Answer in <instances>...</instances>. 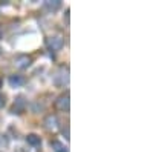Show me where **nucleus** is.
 I'll return each mask as SVG.
<instances>
[{
  "label": "nucleus",
  "instance_id": "2",
  "mask_svg": "<svg viewBox=\"0 0 153 152\" xmlns=\"http://www.w3.org/2000/svg\"><path fill=\"white\" fill-rule=\"evenodd\" d=\"M55 108L58 109V111H69V106H71V94L66 91V92H63V94H60L58 97H57V100H55Z\"/></svg>",
  "mask_w": 153,
  "mask_h": 152
},
{
  "label": "nucleus",
  "instance_id": "10",
  "mask_svg": "<svg viewBox=\"0 0 153 152\" xmlns=\"http://www.w3.org/2000/svg\"><path fill=\"white\" fill-rule=\"evenodd\" d=\"M51 148H52L54 152H69L68 148L63 145L60 140H52V142H51Z\"/></svg>",
  "mask_w": 153,
  "mask_h": 152
},
{
  "label": "nucleus",
  "instance_id": "1",
  "mask_svg": "<svg viewBox=\"0 0 153 152\" xmlns=\"http://www.w3.org/2000/svg\"><path fill=\"white\" fill-rule=\"evenodd\" d=\"M54 83L57 86H66L69 83V68L68 66H60L58 71L54 75Z\"/></svg>",
  "mask_w": 153,
  "mask_h": 152
},
{
  "label": "nucleus",
  "instance_id": "13",
  "mask_svg": "<svg viewBox=\"0 0 153 152\" xmlns=\"http://www.w3.org/2000/svg\"><path fill=\"white\" fill-rule=\"evenodd\" d=\"M2 85H3V82H2V79H0V88H2Z\"/></svg>",
  "mask_w": 153,
  "mask_h": 152
},
{
  "label": "nucleus",
  "instance_id": "4",
  "mask_svg": "<svg viewBox=\"0 0 153 152\" xmlns=\"http://www.w3.org/2000/svg\"><path fill=\"white\" fill-rule=\"evenodd\" d=\"M46 45L52 51H60L63 48V45H65V40H63L61 35H51V37H48Z\"/></svg>",
  "mask_w": 153,
  "mask_h": 152
},
{
  "label": "nucleus",
  "instance_id": "14",
  "mask_svg": "<svg viewBox=\"0 0 153 152\" xmlns=\"http://www.w3.org/2000/svg\"><path fill=\"white\" fill-rule=\"evenodd\" d=\"M0 52H2V46H0Z\"/></svg>",
  "mask_w": 153,
  "mask_h": 152
},
{
  "label": "nucleus",
  "instance_id": "8",
  "mask_svg": "<svg viewBox=\"0 0 153 152\" xmlns=\"http://www.w3.org/2000/svg\"><path fill=\"white\" fill-rule=\"evenodd\" d=\"M60 6H61L60 0H46V2H45V8H46L48 11H51V12L57 11Z\"/></svg>",
  "mask_w": 153,
  "mask_h": 152
},
{
  "label": "nucleus",
  "instance_id": "9",
  "mask_svg": "<svg viewBox=\"0 0 153 152\" xmlns=\"http://www.w3.org/2000/svg\"><path fill=\"white\" fill-rule=\"evenodd\" d=\"M26 142H28V145H31V146L37 148V146H40V145H42V138L38 137L37 134H28Z\"/></svg>",
  "mask_w": 153,
  "mask_h": 152
},
{
  "label": "nucleus",
  "instance_id": "5",
  "mask_svg": "<svg viewBox=\"0 0 153 152\" xmlns=\"http://www.w3.org/2000/svg\"><path fill=\"white\" fill-rule=\"evenodd\" d=\"M14 65L19 68V69H26L32 65V58L26 54H20L14 58Z\"/></svg>",
  "mask_w": 153,
  "mask_h": 152
},
{
  "label": "nucleus",
  "instance_id": "7",
  "mask_svg": "<svg viewBox=\"0 0 153 152\" xmlns=\"http://www.w3.org/2000/svg\"><path fill=\"white\" fill-rule=\"evenodd\" d=\"M25 108H26V101H25L23 97H19V98L16 100L14 106H12L11 112H12V114H22V112L25 111Z\"/></svg>",
  "mask_w": 153,
  "mask_h": 152
},
{
  "label": "nucleus",
  "instance_id": "12",
  "mask_svg": "<svg viewBox=\"0 0 153 152\" xmlns=\"http://www.w3.org/2000/svg\"><path fill=\"white\" fill-rule=\"evenodd\" d=\"M3 106H5V97L0 94V108H3Z\"/></svg>",
  "mask_w": 153,
  "mask_h": 152
},
{
  "label": "nucleus",
  "instance_id": "11",
  "mask_svg": "<svg viewBox=\"0 0 153 152\" xmlns=\"http://www.w3.org/2000/svg\"><path fill=\"white\" fill-rule=\"evenodd\" d=\"M8 138H6V135H2L0 134V146H3V148H6L8 146Z\"/></svg>",
  "mask_w": 153,
  "mask_h": 152
},
{
  "label": "nucleus",
  "instance_id": "3",
  "mask_svg": "<svg viewBox=\"0 0 153 152\" xmlns=\"http://www.w3.org/2000/svg\"><path fill=\"white\" fill-rule=\"evenodd\" d=\"M43 124H45V128L48 131H52L54 132V131H57L60 128V120H58V117L55 115V114H49V115L45 117Z\"/></svg>",
  "mask_w": 153,
  "mask_h": 152
},
{
  "label": "nucleus",
  "instance_id": "6",
  "mask_svg": "<svg viewBox=\"0 0 153 152\" xmlns=\"http://www.w3.org/2000/svg\"><path fill=\"white\" fill-rule=\"evenodd\" d=\"M8 82H9L11 88H20V86L25 85V77L20 75V74H14V75H11V77L8 79Z\"/></svg>",
  "mask_w": 153,
  "mask_h": 152
}]
</instances>
